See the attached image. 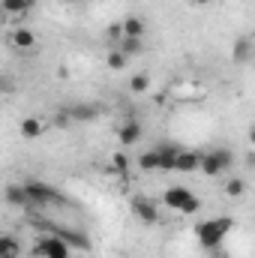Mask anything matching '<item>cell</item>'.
Masks as SVG:
<instances>
[{"mask_svg":"<svg viewBox=\"0 0 255 258\" xmlns=\"http://www.w3.org/2000/svg\"><path fill=\"white\" fill-rule=\"evenodd\" d=\"M231 228H234V219H228V216L204 219V222H198V225H195V237L201 240V246H204V249H219Z\"/></svg>","mask_w":255,"mask_h":258,"instance_id":"1","label":"cell"},{"mask_svg":"<svg viewBox=\"0 0 255 258\" xmlns=\"http://www.w3.org/2000/svg\"><path fill=\"white\" fill-rule=\"evenodd\" d=\"M162 204L165 207H171V210H177V213H198L201 210V201H198V195L186 189V186H168L165 192H162Z\"/></svg>","mask_w":255,"mask_h":258,"instance_id":"2","label":"cell"},{"mask_svg":"<svg viewBox=\"0 0 255 258\" xmlns=\"http://www.w3.org/2000/svg\"><path fill=\"white\" fill-rule=\"evenodd\" d=\"M231 162H234V156L219 147V150H210V153H201L198 156V171H204L207 177H216L225 168H231Z\"/></svg>","mask_w":255,"mask_h":258,"instance_id":"3","label":"cell"},{"mask_svg":"<svg viewBox=\"0 0 255 258\" xmlns=\"http://www.w3.org/2000/svg\"><path fill=\"white\" fill-rule=\"evenodd\" d=\"M69 243L60 240L57 234H45L33 243V258H69Z\"/></svg>","mask_w":255,"mask_h":258,"instance_id":"4","label":"cell"},{"mask_svg":"<svg viewBox=\"0 0 255 258\" xmlns=\"http://www.w3.org/2000/svg\"><path fill=\"white\" fill-rule=\"evenodd\" d=\"M24 192H27V201H30V204H39V207L60 201V195L54 192L48 183H42V180H27V183H24Z\"/></svg>","mask_w":255,"mask_h":258,"instance_id":"5","label":"cell"},{"mask_svg":"<svg viewBox=\"0 0 255 258\" xmlns=\"http://www.w3.org/2000/svg\"><path fill=\"white\" fill-rule=\"evenodd\" d=\"M129 207H132V213L141 219V222H147V225H153V222H159V207L147 198V195H132V201H129Z\"/></svg>","mask_w":255,"mask_h":258,"instance_id":"6","label":"cell"},{"mask_svg":"<svg viewBox=\"0 0 255 258\" xmlns=\"http://www.w3.org/2000/svg\"><path fill=\"white\" fill-rule=\"evenodd\" d=\"M198 156H201V153H195V150H177V156H174V171H183V174L198 171Z\"/></svg>","mask_w":255,"mask_h":258,"instance_id":"7","label":"cell"},{"mask_svg":"<svg viewBox=\"0 0 255 258\" xmlns=\"http://www.w3.org/2000/svg\"><path fill=\"white\" fill-rule=\"evenodd\" d=\"M9 42H12L15 48L27 51V48H33V45H36V33H33L30 27H15V30H12V36H9Z\"/></svg>","mask_w":255,"mask_h":258,"instance_id":"8","label":"cell"},{"mask_svg":"<svg viewBox=\"0 0 255 258\" xmlns=\"http://www.w3.org/2000/svg\"><path fill=\"white\" fill-rule=\"evenodd\" d=\"M3 198H6V204H12V207H30L27 192H24V183H9V186L3 189Z\"/></svg>","mask_w":255,"mask_h":258,"instance_id":"9","label":"cell"},{"mask_svg":"<svg viewBox=\"0 0 255 258\" xmlns=\"http://www.w3.org/2000/svg\"><path fill=\"white\" fill-rule=\"evenodd\" d=\"M117 138H120L123 147H132L135 141H141V123L138 120H126L123 126L117 129Z\"/></svg>","mask_w":255,"mask_h":258,"instance_id":"10","label":"cell"},{"mask_svg":"<svg viewBox=\"0 0 255 258\" xmlns=\"http://www.w3.org/2000/svg\"><path fill=\"white\" fill-rule=\"evenodd\" d=\"M153 150H156V159H159V171H174L177 147H174V144H159V147H153Z\"/></svg>","mask_w":255,"mask_h":258,"instance_id":"11","label":"cell"},{"mask_svg":"<svg viewBox=\"0 0 255 258\" xmlns=\"http://www.w3.org/2000/svg\"><path fill=\"white\" fill-rule=\"evenodd\" d=\"M66 111H69V120H96L99 117V105H87V102L69 105Z\"/></svg>","mask_w":255,"mask_h":258,"instance_id":"12","label":"cell"},{"mask_svg":"<svg viewBox=\"0 0 255 258\" xmlns=\"http://www.w3.org/2000/svg\"><path fill=\"white\" fill-rule=\"evenodd\" d=\"M120 27H123V39H141L144 36V21L138 15H126L120 21Z\"/></svg>","mask_w":255,"mask_h":258,"instance_id":"13","label":"cell"},{"mask_svg":"<svg viewBox=\"0 0 255 258\" xmlns=\"http://www.w3.org/2000/svg\"><path fill=\"white\" fill-rule=\"evenodd\" d=\"M18 132H21V138L33 141V138H39V135L45 132V123H42L39 117H24V120H21V126H18Z\"/></svg>","mask_w":255,"mask_h":258,"instance_id":"14","label":"cell"},{"mask_svg":"<svg viewBox=\"0 0 255 258\" xmlns=\"http://www.w3.org/2000/svg\"><path fill=\"white\" fill-rule=\"evenodd\" d=\"M30 6H33V0H0L3 15H24Z\"/></svg>","mask_w":255,"mask_h":258,"instance_id":"15","label":"cell"},{"mask_svg":"<svg viewBox=\"0 0 255 258\" xmlns=\"http://www.w3.org/2000/svg\"><path fill=\"white\" fill-rule=\"evenodd\" d=\"M147 87H150V75H147V72H135V75L129 78V90H132V93H144Z\"/></svg>","mask_w":255,"mask_h":258,"instance_id":"16","label":"cell"},{"mask_svg":"<svg viewBox=\"0 0 255 258\" xmlns=\"http://www.w3.org/2000/svg\"><path fill=\"white\" fill-rule=\"evenodd\" d=\"M138 168L141 171H159V159H156V150H147L138 156Z\"/></svg>","mask_w":255,"mask_h":258,"instance_id":"17","label":"cell"},{"mask_svg":"<svg viewBox=\"0 0 255 258\" xmlns=\"http://www.w3.org/2000/svg\"><path fill=\"white\" fill-rule=\"evenodd\" d=\"M54 234L69 243V249H72V246H87V237H84V234H75V231H66V228L63 231H54Z\"/></svg>","mask_w":255,"mask_h":258,"instance_id":"18","label":"cell"},{"mask_svg":"<svg viewBox=\"0 0 255 258\" xmlns=\"http://www.w3.org/2000/svg\"><path fill=\"white\" fill-rule=\"evenodd\" d=\"M0 255H18V240L12 234H0Z\"/></svg>","mask_w":255,"mask_h":258,"instance_id":"19","label":"cell"},{"mask_svg":"<svg viewBox=\"0 0 255 258\" xmlns=\"http://www.w3.org/2000/svg\"><path fill=\"white\" fill-rule=\"evenodd\" d=\"M105 63H108V69H123V66H126V54H123L120 48H111Z\"/></svg>","mask_w":255,"mask_h":258,"instance_id":"20","label":"cell"},{"mask_svg":"<svg viewBox=\"0 0 255 258\" xmlns=\"http://www.w3.org/2000/svg\"><path fill=\"white\" fill-rule=\"evenodd\" d=\"M111 168H114L120 177H126V171H129V156H126V153H114V159H111Z\"/></svg>","mask_w":255,"mask_h":258,"instance_id":"21","label":"cell"},{"mask_svg":"<svg viewBox=\"0 0 255 258\" xmlns=\"http://www.w3.org/2000/svg\"><path fill=\"white\" fill-rule=\"evenodd\" d=\"M243 189H246V183H243L240 177H231V180L225 183V192L231 195V198H240V195H243Z\"/></svg>","mask_w":255,"mask_h":258,"instance_id":"22","label":"cell"},{"mask_svg":"<svg viewBox=\"0 0 255 258\" xmlns=\"http://www.w3.org/2000/svg\"><path fill=\"white\" fill-rule=\"evenodd\" d=\"M246 57H249V39H240V42L234 45V60H237V63H243Z\"/></svg>","mask_w":255,"mask_h":258,"instance_id":"23","label":"cell"},{"mask_svg":"<svg viewBox=\"0 0 255 258\" xmlns=\"http://www.w3.org/2000/svg\"><path fill=\"white\" fill-rule=\"evenodd\" d=\"M105 36H108V42H120V39H123V27H120V21H114V24H108V30H105Z\"/></svg>","mask_w":255,"mask_h":258,"instance_id":"24","label":"cell"},{"mask_svg":"<svg viewBox=\"0 0 255 258\" xmlns=\"http://www.w3.org/2000/svg\"><path fill=\"white\" fill-rule=\"evenodd\" d=\"M120 42H123V45H120V51H123V54H135V51H141V39H120Z\"/></svg>","mask_w":255,"mask_h":258,"instance_id":"25","label":"cell"},{"mask_svg":"<svg viewBox=\"0 0 255 258\" xmlns=\"http://www.w3.org/2000/svg\"><path fill=\"white\" fill-rule=\"evenodd\" d=\"M192 3H198V6H207V3H213V0H192Z\"/></svg>","mask_w":255,"mask_h":258,"instance_id":"26","label":"cell"},{"mask_svg":"<svg viewBox=\"0 0 255 258\" xmlns=\"http://www.w3.org/2000/svg\"><path fill=\"white\" fill-rule=\"evenodd\" d=\"M3 18H6V15H3V9H0V24H3Z\"/></svg>","mask_w":255,"mask_h":258,"instance_id":"27","label":"cell"},{"mask_svg":"<svg viewBox=\"0 0 255 258\" xmlns=\"http://www.w3.org/2000/svg\"><path fill=\"white\" fill-rule=\"evenodd\" d=\"M0 258H18V255H0Z\"/></svg>","mask_w":255,"mask_h":258,"instance_id":"28","label":"cell"}]
</instances>
